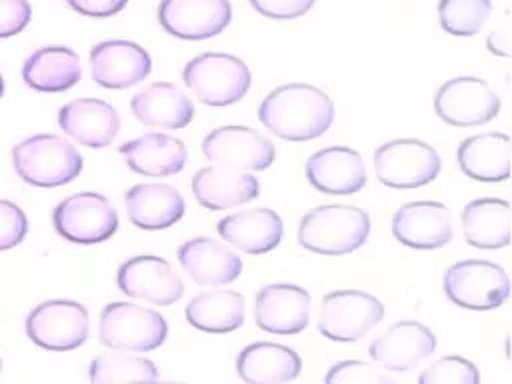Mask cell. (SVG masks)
I'll use <instances>...</instances> for the list:
<instances>
[{
    "instance_id": "obj_1",
    "label": "cell",
    "mask_w": 512,
    "mask_h": 384,
    "mask_svg": "<svg viewBox=\"0 0 512 384\" xmlns=\"http://www.w3.org/2000/svg\"><path fill=\"white\" fill-rule=\"evenodd\" d=\"M258 120L274 136L290 142H306L322 136L334 122L330 96L304 82L274 88L258 108Z\"/></svg>"
},
{
    "instance_id": "obj_2",
    "label": "cell",
    "mask_w": 512,
    "mask_h": 384,
    "mask_svg": "<svg viewBox=\"0 0 512 384\" xmlns=\"http://www.w3.org/2000/svg\"><path fill=\"white\" fill-rule=\"evenodd\" d=\"M370 234V216L352 204L316 206L298 224V244L324 256L358 250Z\"/></svg>"
},
{
    "instance_id": "obj_3",
    "label": "cell",
    "mask_w": 512,
    "mask_h": 384,
    "mask_svg": "<svg viewBox=\"0 0 512 384\" xmlns=\"http://www.w3.org/2000/svg\"><path fill=\"white\" fill-rule=\"evenodd\" d=\"M12 164L20 180L38 188H56L82 172V156L74 144L56 134H34L12 150Z\"/></svg>"
},
{
    "instance_id": "obj_4",
    "label": "cell",
    "mask_w": 512,
    "mask_h": 384,
    "mask_svg": "<svg viewBox=\"0 0 512 384\" xmlns=\"http://www.w3.org/2000/svg\"><path fill=\"white\" fill-rule=\"evenodd\" d=\"M182 80L202 104L230 106L246 96L252 74L234 54L204 52L186 62Z\"/></svg>"
},
{
    "instance_id": "obj_5",
    "label": "cell",
    "mask_w": 512,
    "mask_h": 384,
    "mask_svg": "<svg viewBox=\"0 0 512 384\" xmlns=\"http://www.w3.org/2000/svg\"><path fill=\"white\" fill-rule=\"evenodd\" d=\"M100 342L112 350L150 352L168 336L164 316L132 302H110L100 314Z\"/></svg>"
},
{
    "instance_id": "obj_6",
    "label": "cell",
    "mask_w": 512,
    "mask_h": 384,
    "mask_svg": "<svg viewBox=\"0 0 512 384\" xmlns=\"http://www.w3.org/2000/svg\"><path fill=\"white\" fill-rule=\"evenodd\" d=\"M446 298L468 310H492L506 302L510 280L502 266L490 260H460L444 272Z\"/></svg>"
},
{
    "instance_id": "obj_7",
    "label": "cell",
    "mask_w": 512,
    "mask_h": 384,
    "mask_svg": "<svg viewBox=\"0 0 512 384\" xmlns=\"http://www.w3.org/2000/svg\"><path fill=\"white\" fill-rule=\"evenodd\" d=\"M54 230L74 244H98L118 230V214L110 200L98 192H78L52 210Z\"/></svg>"
},
{
    "instance_id": "obj_8",
    "label": "cell",
    "mask_w": 512,
    "mask_h": 384,
    "mask_svg": "<svg viewBox=\"0 0 512 384\" xmlns=\"http://www.w3.org/2000/svg\"><path fill=\"white\" fill-rule=\"evenodd\" d=\"M374 172L384 186L418 188L438 176L440 156L422 140L398 138L376 148Z\"/></svg>"
},
{
    "instance_id": "obj_9",
    "label": "cell",
    "mask_w": 512,
    "mask_h": 384,
    "mask_svg": "<svg viewBox=\"0 0 512 384\" xmlns=\"http://www.w3.org/2000/svg\"><path fill=\"white\" fill-rule=\"evenodd\" d=\"M88 332V310L76 300H46L26 316V336L44 350H74L86 342Z\"/></svg>"
},
{
    "instance_id": "obj_10",
    "label": "cell",
    "mask_w": 512,
    "mask_h": 384,
    "mask_svg": "<svg viewBox=\"0 0 512 384\" xmlns=\"http://www.w3.org/2000/svg\"><path fill=\"white\" fill-rule=\"evenodd\" d=\"M384 318V304L362 290H334L322 298L318 330L334 342H354Z\"/></svg>"
},
{
    "instance_id": "obj_11",
    "label": "cell",
    "mask_w": 512,
    "mask_h": 384,
    "mask_svg": "<svg viewBox=\"0 0 512 384\" xmlns=\"http://www.w3.org/2000/svg\"><path fill=\"white\" fill-rule=\"evenodd\" d=\"M434 110L450 126H480L498 116L500 96L482 78L458 76L438 88Z\"/></svg>"
},
{
    "instance_id": "obj_12",
    "label": "cell",
    "mask_w": 512,
    "mask_h": 384,
    "mask_svg": "<svg viewBox=\"0 0 512 384\" xmlns=\"http://www.w3.org/2000/svg\"><path fill=\"white\" fill-rule=\"evenodd\" d=\"M116 282L122 294L156 306H170L184 294V282L160 256L140 254L120 264Z\"/></svg>"
},
{
    "instance_id": "obj_13",
    "label": "cell",
    "mask_w": 512,
    "mask_h": 384,
    "mask_svg": "<svg viewBox=\"0 0 512 384\" xmlns=\"http://www.w3.org/2000/svg\"><path fill=\"white\" fill-rule=\"evenodd\" d=\"M204 156L238 170H266L276 158L274 144L248 126H220L202 140Z\"/></svg>"
},
{
    "instance_id": "obj_14",
    "label": "cell",
    "mask_w": 512,
    "mask_h": 384,
    "mask_svg": "<svg viewBox=\"0 0 512 384\" xmlns=\"http://www.w3.org/2000/svg\"><path fill=\"white\" fill-rule=\"evenodd\" d=\"M160 26L180 40H206L220 34L232 20L230 0H160Z\"/></svg>"
},
{
    "instance_id": "obj_15",
    "label": "cell",
    "mask_w": 512,
    "mask_h": 384,
    "mask_svg": "<svg viewBox=\"0 0 512 384\" xmlns=\"http://www.w3.org/2000/svg\"><path fill=\"white\" fill-rule=\"evenodd\" d=\"M312 298L296 284H268L254 296V322L270 334H298L308 326Z\"/></svg>"
},
{
    "instance_id": "obj_16",
    "label": "cell",
    "mask_w": 512,
    "mask_h": 384,
    "mask_svg": "<svg viewBox=\"0 0 512 384\" xmlns=\"http://www.w3.org/2000/svg\"><path fill=\"white\" fill-rule=\"evenodd\" d=\"M434 348L436 336L428 326L416 320H400L372 340L368 354L384 370L408 372L432 356Z\"/></svg>"
},
{
    "instance_id": "obj_17",
    "label": "cell",
    "mask_w": 512,
    "mask_h": 384,
    "mask_svg": "<svg viewBox=\"0 0 512 384\" xmlns=\"http://www.w3.org/2000/svg\"><path fill=\"white\" fill-rule=\"evenodd\" d=\"M150 70V54L136 42L104 40L90 50L92 80L102 88H130L142 82Z\"/></svg>"
},
{
    "instance_id": "obj_18",
    "label": "cell",
    "mask_w": 512,
    "mask_h": 384,
    "mask_svg": "<svg viewBox=\"0 0 512 384\" xmlns=\"http://www.w3.org/2000/svg\"><path fill=\"white\" fill-rule=\"evenodd\" d=\"M392 234L416 250L442 248L452 240V220L444 204L432 200L408 202L392 216Z\"/></svg>"
},
{
    "instance_id": "obj_19",
    "label": "cell",
    "mask_w": 512,
    "mask_h": 384,
    "mask_svg": "<svg viewBox=\"0 0 512 384\" xmlns=\"http://www.w3.org/2000/svg\"><path fill=\"white\" fill-rule=\"evenodd\" d=\"M58 126L78 144L104 148L120 130V116L112 104L100 98H76L58 110Z\"/></svg>"
},
{
    "instance_id": "obj_20",
    "label": "cell",
    "mask_w": 512,
    "mask_h": 384,
    "mask_svg": "<svg viewBox=\"0 0 512 384\" xmlns=\"http://www.w3.org/2000/svg\"><path fill=\"white\" fill-rule=\"evenodd\" d=\"M308 182L324 194H354L366 184L362 156L348 146H328L306 160Z\"/></svg>"
},
{
    "instance_id": "obj_21",
    "label": "cell",
    "mask_w": 512,
    "mask_h": 384,
    "mask_svg": "<svg viewBox=\"0 0 512 384\" xmlns=\"http://www.w3.org/2000/svg\"><path fill=\"white\" fill-rule=\"evenodd\" d=\"M192 194L200 206L208 210H224L258 198L260 184L256 176L238 168L212 164L200 168L192 176Z\"/></svg>"
},
{
    "instance_id": "obj_22",
    "label": "cell",
    "mask_w": 512,
    "mask_h": 384,
    "mask_svg": "<svg viewBox=\"0 0 512 384\" xmlns=\"http://www.w3.org/2000/svg\"><path fill=\"white\" fill-rule=\"evenodd\" d=\"M178 262L200 286H224L242 272V260L222 242L198 236L178 248Z\"/></svg>"
},
{
    "instance_id": "obj_23",
    "label": "cell",
    "mask_w": 512,
    "mask_h": 384,
    "mask_svg": "<svg viewBox=\"0 0 512 384\" xmlns=\"http://www.w3.org/2000/svg\"><path fill=\"white\" fill-rule=\"evenodd\" d=\"M216 230L222 240L246 254H266L282 240V220L270 208H248L218 220Z\"/></svg>"
},
{
    "instance_id": "obj_24",
    "label": "cell",
    "mask_w": 512,
    "mask_h": 384,
    "mask_svg": "<svg viewBox=\"0 0 512 384\" xmlns=\"http://www.w3.org/2000/svg\"><path fill=\"white\" fill-rule=\"evenodd\" d=\"M128 220L142 230H162L176 224L184 216L182 194L162 182L136 184L124 194Z\"/></svg>"
},
{
    "instance_id": "obj_25",
    "label": "cell",
    "mask_w": 512,
    "mask_h": 384,
    "mask_svg": "<svg viewBox=\"0 0 512 384\" xmlns=\"http://www.w3.org/2000/svg\"><path fill=\"white\" fill-rule=\"evenodd\" d=\"M126 166L140 176H172L186 164V146L180 138L162 132H148L120 146Z\"/></svg>"
},
{
    "instance_id": "obj_26",
    "label": "cell",
    "mask_w": 512,
    "mask_h": 384,
    "mask_svg": "<svg viewBox=\"0 0 512 384\" xmlns=\"http://www.w3.org/2000/svg\"><path fill=\"white\" fill-rule=\"evenodd\" d=\"M132 114L146 126L180 130L194 118L192 100L172 82H154L132 96Z\"/></svg>"
},
{
    "instance_id": "obj_27",
    "label": "cell",
    "mask_w": 512,
    "mask_h": 384,
    "mask_svg": "<svg viewBox=\"0 0 512 384\" xmlns=\"http://www.w3.org/2000/svg\"><path fill=\"white\" fill-rule=\"evenodd\" d=\"M512 144L504 132H484L460 142L456 160L460 170L478 182H502L510 176Z\"/></svg>"
},
{
    "instance_id": "obj_28",
    "label": "cell",
    "mask_w": 512,
    "mask_h": 384,
    "mask_svg": "<svg viewBox=\"0 0 512 384\" xmlns=\"http://www.w3.org/2000/svg\"><path fill=\"white\" fill-rule=\"evenodd\" d=\"M302 370L300 356L278 342H254L236 356V372L248 384H280Z\"/></svg>"
},
{
    "instance_id": "obj_29",
    "label": "cell",
    "mask_w": 512,
    "mask_h": 384,
    "mask_svg": "<svg viewBox=\"0 0 512 384\" xmlns=\"http://www.w3.org/2000/svg\"><path fill=\"white\" fill-rule=\"evenodd\" d=\"M80 78V56L66 46H42L22 64V80L36 92H64Z\"/></svg>"
},
{
    "instance_id": "obj_30",
    "label": "cell",
    "mask_w": 512,
    "mask_h": 384,
    "mask_svg": "<svg viewBox=\"0 0 512 384\" xmlns=\"http://www.w3.org/2000/svg\"><path fill=\"white\" fill-rule=\"evenodd\" d=\"M464 238L470 246L482 250L504 248L510 244L512 208L502 198H476L460 214Z\"/></svg>"
},
{
    "instance_id": "obj_31",
    "label": "cell",
    "mask_w": 512,
    "mask_h": 384,
    "mask_svg": "<svg viewBox=\"0 0 512 384\" xmlns=\"http://www.w3.org/2000/svg\"><path fill=\"white\" fill-rule=\"evenodd\" d=\"M186 320L202 332H234L244 324V296L224 288L200 292L186 304Z\"/></svg>"
},
{
    "instance_id": "obj_32",
    "label": "cell",
    "mask_w": 512,
    "mask_h": 384,
    "mask_svg": "<svg viewBox=\"0 0 512 384\" xmlns=\"http://www.w3.org/2000/svg\"><path fill=\"white\" fill-rule=\"evenodd\" d=\"M88 376L94 384L154 382L158 378V370L152 360L138 354H128L126 350H118L96 356L90 362Z\"/></svg>"
},
{
    "instance_id": "obj_33",
    "label": "cell",
    "mask_w": 512,
    "mask_h": 384,
    "mask_svg": "<svg viewBox=\"0 0 512 384\" xmlns=\"http://www.w3.org/2000/svg\"><path fill=\"white\" fill-rule=\"evenodd\" d=\"M492 12L490 0H440L438 20L444 32L452 36H474L486 24Z\"/></svg>"
},
{
    "instance_id": "obj_34",
    "label": "cell",
    "mask_w": 512,
    "mask_h": 384,
    "mask_svg": "<svg viewBox=\"0 0 512 384\" xmlns=\"http://www.w3.org/2000/svg\"><path fill=\"white\" fill-rule=\"evenodd\" d=\"M420 384H478V368L462 356H442L432 362L420 376Z\"/></svg>"
},
{
    "instance_id": "obj_35",
    "label": "cell",
    "mask_w": 512,
    "mask_h": 384,
    "mask_svg": "<svg viewBox=\"0 0 512 384\" xmlns=\"http://www.w3.org/2000/svg\"><path fill=\"white\" fill-rule=\"evenodd\" d=\"M326 384H392V376L384 370L360 362V360H344L334 364L326 374Z\"/></svg>"
},
{
    "instance_id": "obj_36",
    "label": "cell",
    "mask_w": 512,
    "mask_h": 384,
    "mask_svg": "<svg viewBox=\"0 0 512 384\" xmlns=\"http://www.w3.org/2000/svg\"><path fill=\"white\" fill-rule=\"evenodd\" d=\"M26 234L28 218L24 210L10 200H0V252L18 246Z\"/></svg>"
},
{
    "instance_id": "obj_37",
    "label": "cell",
    "mask_w": 512,
    "mask_h": 384,
    "mask_svg": "<svg viewBox=\"0 0 512 384\" xmlns=\"http://www.w3.org/2000/svg\"><path fill=\"white\" fill-rule=\"evenodd\" d=\"M32 18V8L26 0H0V38L20 34Z\"/></svg>"
},
{
    "instance_id": "obj_38",
    "label": "cell",
    "mask_w": 512,
    "mask_h": 384,
    "mask_svg": "<svg viewBox=\"0 0 512 384\" xmlns=\"http://www.w3.org/2000/svg\"><path fill=\"white\" fill-rule=\"evenodd\" d=\"M250 6L264 18L290 20L304 16L316 0H248Z\"/></svg>"
},
{
    "instance_id": "obj_39",
    "label": "cell",
    "mask_w": 512,
    "mask_h": 384,
    "mask_svg": "<svg viewBox=\"0 0 512 384\" xmlns=\"http://www.w3.org/2000/svg\"><path fill=\"white\" fill-rule=\"evenodd\" d=\"M66 4L82 16L108 18V16L122 12L126 8L128 0H66Z\"/></svg>"
},
{
    "instance_id": "obj_40",
    "label": "cell",
    "mask_w": 512,
    "mask_h": 384,
    "mask_svg": "<svg viewBox=\"0 0 512 384\" xmlns=\"http://www.w3.org/2000/svg\"><path fill=\"white\" fill-rule=\"evenodd\" d=\"M486 48L502 58H510L512 56V42H510V26L508 22H504L500 28L492 30L486 38Z\"/></svg>"
},
{
    "instance_id": "obj_41",
    "label": "cell",
    "mask_w": 512,
    "mask_h": 384,
    "mask_svg": "<svg viewBox=\"0 0 512 384\" xmlns=\"http://www.w3.org/2000/svg\"><path fill=\"white\" fill-rule=\"evenodd\" d=\"M2 94H4V80H2V74H0V98H2Z\"/></svg>"
},
{
    "instance_id": "obj_42",
    "label": "cell",
    "mask_w": 512,
    "mask_h": 384,
    "mask_svg": "<svg viewBox=\"0 0 512 384\" xmlns=\"http://www.w3.org/2000/svg\"><path fill=\"white\" fill-rule=\"evenodd\" d=\"M0 368H2V360H0Z\"/></svg>"
}]
</instances>
